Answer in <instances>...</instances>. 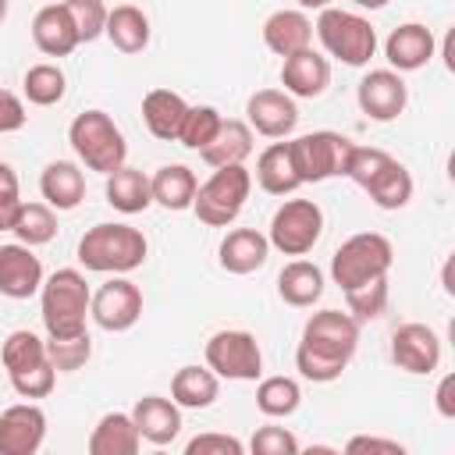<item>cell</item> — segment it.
I'll list each match as a JSON object with an SVG mask.
<instances>
[{"label": "cell", "mask_w": 455, "mask_h": 455, "mask_svg": "<svg viewBox=\"0 0 455 455\" xmlns=\"http://www.w3.org/2000/svg\"><path fill=\"white\" fill-rule=\"evenodd\" d=\"M359 348V320L341 309H320L306 320L295 348V370L313 384H331L345 373Z\"/></svg>", "instance_id": "6da1fadb"}, {"label": "cell", "mask_w": 455, "mask_h": 455, "mask_svg": "<svg viewBox=\"0 0 455 455\" xmlns=\"http://www.w3.org/2000/svg\"><path fill=\"white\" fill-rule=\"evenodd\" d=\"M39 313H43V327L50 338H75L85 334V316H89V302L92 291L85 284V277L75 267H60L53 270L43 288H39Z\"/></svg>", "instance_id": "7a4b0ae2"}, {"label": "cell", "mask_w": 455, "mask_h": 455, "mask_svg": "<svg viewBox=\"0 0 455 455\" xmlns=\"http://www.w3.org/2000/svg\"><path fill=\"white\" fill-rule=\"evenodd\" d=\"M149 242L132 224H96L78 242V263L96 274H128L146 263Z\"/></svg>", "instance_id": "3957f363"}, {"label": "cell", "mask_w": 455, "mask_h": 455, "mask_svg": "<svg viewBox=\"0 0 455 455\" xmlns=\"http://www.w3.org/2000/svg\"><path fill=\"white\" fill-rule=\"evenodd\" d=\"M11 387L21 398H46L57 387V370L46 355V341L32 331H11L0 348Z\"/></svg>", "instance_id": "277c9868"}, {"label": "cell", "mask_w": 455, "mask_h": 455, "mask_svg": "<svg viewBox=\"0 0 455 455\" xmlns=\"http://www.w3.org/2000/svg\"><path fill=\"white\" fill-rule=\"evenodd\" d=\"M68 142H71V149L78 153V160H82L89 171H96V174L117 171V167L124 164V156H128V146H124L121 128H117L114 117L103 114V110H85V114H78V117L71 121V128H68Z\"/></svg>", "instance_id": "5b68a950"}, {"label": "cell", "mask_w": 455, "mask_h": 455, "mask_svg": "<svg viewBox=\"0 0 455 455\" xmlns=\"http://www.w3.org/2000/svg\"><path fill=\"white\" fill-rule=\"evenodd\" d=\"M395 263V249L384 235L377 231H359L352 238H345L334 256H331V277L341 291L363 284V281H373V277H387Z\"/></svg>", "instance_id": "8992f818"}, {"label": "cell", "mask_w": 455, "mask_h": 455, "mask_svg": "<svg viewBox=\"0 0 455 455\" xmlns=\"http://www.w3.org/2000/svg\"><path fill=\"white\" fill-rule=\"evenodd\" d=\"M313 32L320 36L323 50L334 60L348 64V68H363L373 57V50H377V28L363 14H355V11L323 7L316 25H313Z\"/></svg>", "instance_id": "52a82bcc"}, {"label": "cell", "mask_w": 455, "mask_h": 455, "mask_svg": "<svg viewBox=\"0 0 455 455\" xmlns=\"http://www.w3.org/2000/svg\"><path fill=\"white\" fill-rule=\"evenodd\" d=\"M249 188H252V174L245 171V164H228V167H213V174L196 188V199H192V210L203 224L210 228H228L245 199H249Z\"/></svg>", "instance_id": "ba28073f"}, {"label": "cell", "mask_w": 455, "mask_h": 455, "mask_svg": "<svg viewBox=\"0 0 455 455\" xmlns=\"http://www.w3.org/2000/svg\"><path fill=\"white\" fill-rule=\"evenodd\" d=\"M352 139H345L341 132H309L288 142L295 174L302 185L309 181H327V178H345L348 156H352Z\"/></svg>", "instance_id": "9c48e42d"}, {"label": "cell", "mask_w": 455, "mask_h": 455, "mask_svg": "<svg viewBox=\"0 0 455 455\" xmlns=\"http://www.w3.org/2000/svg\"><path fill=\"white\" fill-rule=\"evenodd\" d=\"M323 235V210L313 199H284L274 217L267 242L284 256H306Z\"/></svg>", "instance_id": "30bf717a"}, {"label": "cell", "mask_w": 455, "mask_h": 455, "mask_svg": "<svg viewBox=\"0 0 455 455\" xmlns=\"http://www.w3.org/2000/svg\"><path fill=\"white\" fill-rule=\"evenodd\" d=\"M206 366L224 380H256L263 373L259 341L249 331H217L206 341Z\"/></svg>", "instance_id": "8fae6325"}, {"label": "cell", "mask_w": 455, "mask_h": 455, "mask_svg": "<svg viewBox=\"0 0 455 455\" xmlns=\"http://www.w3.org/2000/svg\"><path fill=\"white\" fill-rule=\"evenodd\" d=\"M89 316L96 320V327H103V331H110V334H121V331L135 327L139 316H142V291H139V284H132L128 277L107 281V284L92 295Z\"/></svg>", "instance_id": "7c38bea8"}, {"label": "cell", "mask_w": 455, "mask_h": 455, "mask_svg": "<svg viewBox=\"0 0 455 455\" xmlns=\"http://www.w3.org/2000/svg\"><path fill=\"white\" fill-rule=\"evenodd\" d=\"M46 441V412L36 402H18L0 412V455H36Z\"/></svg>", "instance_id": "4fadbf2b"}, {"label": "cell", "mask_w": 455, "mask_h": 455, "mask_svg": "<svg viewBox=\"0 0 455 455\" xmlns=\"http://www.w3.org/2000/svg\"><path fill=\"white\" fill-rule=\"evenodd\" d=\"M355 100H359V110L370 121H395L409 103V89L402 82V71L377 68L359 82Z\"/></svg>", "instance_id": "5bb4252c"}, {"label": "cell", "mask_w": 455, "mask_h": 455, "mask_svg": "<svg viewBox=\"0 0 455 455\" xmlns=\"http://www.w3.org/2000/svg\"><path fill=\"white\" fill-rule=\"evenodd\" d=\"M245 124L267 139H284L295 132L299 124V107H295V96L281 92V89H259L249 96L245 103Z\"/></svg>", "instance_id": "9a60e30c"}, {"label": "cell", "mask_w": 455, "mask_h": 455, "mask_svg": "<svg viewBox=\"0 0 455 455\" xmlns=\"http://www.w3.org/2000/svg\"><path fill=\"white\" fill-rule=\"evenodd\" d=\"M391 359L405 373H434L441 363V338L427 323H402L391 334Z\"/></svg>", "instance_id": "2e32d148"}, {"label": "cell", "mask_w": 455, "mask_h": 455, "mask_svg": "<svg viewBox=\"0 0 455 455\" xmlns=\"http://www.w3.org/2000/svg\"><path fill=\"white\" fill-rule=\"evenodd\" d=\"M43 288V263L25 242L0 245V295L28 299Z\"/></svg>", "instance_id": "e0dca14e"}, {"label": "cell", "mask_w": 455, "mask_h": 455, "mask_svg": "<svg viewBox=\"0 0 455 455\" xmlns=\"http://www.w3.org/2000/svg\"><path fill=\"white\" fill-rule=\"evenodd\" d=\"M281 82H284V92L288 96H299V100H316L323 96V89L331 85V64L327 57H320L313 46L284 57L281 64Z\"/></svg>", "instance_id": "ac0fdd59"}, {"label": "cell", "mask_w": 455, "mask_h": 455, "mask_svg": "<svg viewBox=\"0 0 455 455\" xmlns=\"http://www.w3.org/2000/svg\"><path fill=\"white\" fill-rule=\"evenodd\" d=\"M132 419L139 427V437L149 444H171L181 434V405L164 395H146L135 402Z\"/></svg>", "instance_id": "d6986e66"}, {"label": "cell", "mask_w": 455, "mask_h": 455, "mask_svg": "<svg viewBox=\"0 0 455 455\" xmlns=\"http://www.w3.org/2000/svg\"><path fill=\"white\" fill-rule=\"evenodd\" d=\"M384 57H387L391 71H419L434 57V32L419 21H405L387 36Z\"/></svg>", "instance_id": "ffe728a7"}, {"label": "cell", "mask_w": 455, "mask_h": 455, "mask_svg": "<svg viewBox=\"0 0 455 455\" xmlns=\"http://www.w3.org/2000/svg\"><path fill=\"white\" fill-rule=\"evenodd\" d=\"M267 256H270V242L256 228H235L220 242V267L228 274H252L267 263Z\"/></svg>", "instance_id": "44dd1931"}, {"label": "cell", "mask_w": 455, "mask_h": 455, "mask_svg": "<svg viewBox=\"0 0 455 455\" xmlns=\"http://www.w3.org/2000/svg\"><path fill=\"white\" fill-rule=\"evenodd\" d=\"M32 43L46 53V57H68L78 46V32L71 25V14L64 11V4H46L36 18H32Z\"/></svg>", "instance_id": "7402d4cb"}, {"label": "cell", "mask_w": 455, "mask_h": 455, "mask_svg": "<svg viewBox=\"0 0 455 455\" xmlns=\"http://www.w3.org/2000/svg\"><path fill=\"white\" fill-rule=\"evenodd\" d=\"M263 43L267 50H274L277 57H291L306 46H313V21L302 11H274L263 21Z\"/></svg>", "instance_id": "603a6c76"}, {"label": "cell", "mask_w": 455, "mask_h": 455, "mask_svg": "<svg viewBox=\"0 0 455 455\" xmlns=\"http://www.w3.org/2000/svg\"><path fill=\"white\" fill-rule=\"evenodd\" d=\"M185 114H188V103L171 89H149L142 96V121H146L149 135L160 142H178Z\"/></svg>", "instance_id": "cb8c5ba5"}, {"label": "cell", "mask_w": 455, "mask_h": 455, "mask_svg": "<svg viewBox=\"0 0 455 455\" xmlns=\"http://www.w3.org/2000/svg\"><path fill=\"white\" fill-rule=\"evenodd\" d=\"M142 448L132 412H107L89 434V455H135Z\"/></svg>", "instance_id": "d4e9b609"}, {"label": "cell", "mask_w": 455, "mask_h": 455, "mask_svg": "<svg viewBox=\"0 0 455 455\" xmlns=\"http://www.w3.org/2000/svg\"><path fill=\"white\" fill-rule=\"evenodd\" d=\"M39 192H43L46 206H53V210H75L85 199V174L71 160H53V164L43 167Z\"/></svg>", "instance_id": "484cf974"}, {"label": "cell", "mask_w": 455, "mask_h": 455, "mask_svg": "<svg viewBox=\"0 0 455 455\" xmlns=\"http://www.w3.org/2000/svg\"><path fill=\"white\" fill-rule=\"evenodd\" d=\"M277 295L295 306V309H306L313 306L320 295H323V270L309 259H291L284 263V270L277 274Z\"/></svg>", "instance_id": "4316f807"}, {"label": "cell", "mask_w": 455, "mask_h": 455, "mask_svg": "<svg viewBox=\"0 0 455 455\" xmlns=\"http://www.w3.org/2000/svg\"><path fill=\"white\" fill-rule=\"evenodd\" d=\"M103 36L121 50V53H142L149 46V18L135 4H117L107 11Z\"/></svg>", "instance_id": "83f0119b"}, {"label": "cell", "mask_w": 455, "mask_h": 455, "mask_svg": "<svg viewBox=\"0 0 455 455\" xmlns=\"http://www.w3.org/2000/svg\"><path fill=\"white\" fill-rule=\"evenodd\" d=\"M252 153V128L245 121H220L217 135L199 149V156L210 164V167H228V164H242L245 156Z\"/></svg>", "instance_id": "f1b7e54d"}, {"label": "cell", "mask_w": 455, "mask_h": 455, "mask_svg": "<svg viewBox=\"0 0 455 455\" xmlns=\"http://www.w3.org/2000/svg\"><path fill=\"white\" fill-rule=\"evenodd\" d=\"M107 203L121 213H142L149 203H153V188H149V178L139 171V167H128L121 164L117 171L107 174Z\"/></svg>", "instance_id": "f546056e"}, {"label": "cell", "mask_w": 455, "mask_h": 455, "mask_svg": "<svg viewBox=\"0 0 455 455\" xmlns=\"http://www.w3.org/2000/svg\"><path fill=\"white\" fill-rule=\"evenodd\" d=\"M220 395V377L210 366H181L171 380V398L181 409H210Z\"/></svg>", "instance_id": "4dcf8cb0"}, {"label": "cell", "mask_w": 455, "mask_h": 455, "mask_svg": "<svg viewBox=\"0 0 455 455\" xmlns=\"http://www.w3.org/2000/svg\"><path fill=\"white\" fill-rule=\"evenodd\" d=\"M149 188H153V203H160L164 210H188L192 199H196V174L192 167L185 164H164L153 178H149Z\"/></svg>", "instance_id": "1f68e13d"}, {"label": "cell", "mask_w": 455, "mask_h": 455, "mask_svg": "<svg viewBox=\"0 0 455 455\" xmlns=\"http://www.w3.org/2000/svg\"><path fill=\"white\" fill-rule=\"evenodd\" d=\"M256 181L263 192L270 196H291L302 181L295 174V164H291V153H288V142H274L259 153L256 160Z\"/></svg>", "instance_id": "d6a6232c"}, {"label": "cell", "mask_w": 455, "mask_h": 455, "mask_svg": "<svg viewBox=\"0 0 455 455\" xmlns=\"http://www.w3.org/2000/svg\"><path fill=\"white\" fill-rule=\"evenodd\" d=\"M366 196H370L380 210H402V206L412 199V174L405 171V164L391 160V164L366 185Z\"/></svg>", "instance_id": "836d02e7"}, {"label": "cell", "mask_w": 455, "mask_h": 455, "mask_svg": "<svg viewBox=\"0 0 455 455\" xmlns=\"http://www.w3.org/2000/svg\"><path fill=\"white\" fill-rule=\"evenodd\" d=\"M302 405V387L291 377H263L256 387V409L270 419H284Z\"/></svg>", "instance_id": "e575fe53"}, {"label": "cell", "mask_w": 455, "mask_h": 455, "mask_svg": "<svg viewBox=\"0 0 455 455\" xmlns=\"http://www.w3.org/2000/svg\"><path fill=\"white\" fill-rule=\"evenodd\" d=\"M11 231L18 235V242H25V245H46V242H53V235H57V213H53V206H46V203H21V210H18V217H14V224H11Z\"/></svg>", "instance_id": "d590c367"}, {"label": "cell", "mask_w": 455, "mask_h": 455, "mask_svg": "<svg viewBox=\"0 0 455 455\" xmlns=\"http://www.w3.org/2000/svg\"><path fill=\"white\" fill-rule=\"evenodd\" d=\"M21 89H25L28 103H36V107H53V103L64 100L68 78H64V71H60L57 64H32V68L25 71Z\"/></svg>", "instance_id": "8d00e7d4"}, {"label": "cell", "mask_w": 455, "mask_h": 455, "mask_svg": "<svg viewBox=\"0 0 455 455\" xmlns=\"http://www.w3.org/2000/svg\"><path fill=\"white\" fill-rule=\"evenodd\" d=\"M345 302H348V313L359 323L363 320H377L387 309V277H373V281H363V284L348 288Z\"/></svg>", "instance_id": "74e56055"}, {"label": "cell", "mask_w": 455, "mask_h": 455, "mask_svg": "<svg viewBox=\"0 0 455 455\" xmlns=\"http://www.w3.org/2000/svg\"><path fill=\"white\" fill-rule=\"evenodd\" d=\"M46 355L53 363L57 373H75L89 363L92 355V341H89V331L85 334H75V338H46Z\"/></svg>", "instance_id": "f35d334b"}, {"label": "cell", "mask_w": 455, "mask_h": 455, "mask_svg": "<svg viewBox=\"0 0 455 455\" xmlns=\"http://www.w3.org/2000/svg\"><path fill=\"white\" fill-rule=\"evenodd\" d=\"M220 121H224V117H220L217 107H188V114H185V121H181V132H178V142L199 153V149L217 135Z\"/></svg>", "instance_id": "ab89813d"}, {"label": "cell", "mask_w": 455, "mask_h": 455, "mask_svg": "<svg viewBox=\"0 0 455 455\" xmlns=\"http://www.w3.org/2000/svg\"><path fill=\"white\" fill-rule=\"evenodd\" d=\"M60 4L71 14V25L78 32V43H92V39L103 36V25H107L103 0H60Z\"/></svg>", "instance_id": "60d3db41"}, {"label": "cell", "mask_w": 455, "mask_h": 455, "mask_svg": "<svg viewBox=\"0 0 455 455\" xmlns=\"http://www.w3.org/2000/svg\"><path fill=\"white\" fill-rule=\"evenodd\" d=\"M395 156L377 149V146H352V156H348V167H345V178H352L359 188H366Z\"/></svg>", "instance_id": "b9f144b4"}, {"label": "cell", "mask_w": 455, "mask_h": 455, "mask_svg": "<svg viewBox=\"0 0 455 455\" xmlns=\"http://www.w3.org/2000/svg\"><path fill=\"white\" fill-rule=\"evenodd\" d=\"M252 455H299V437L284 427H259L249 441Z\"/></svg>", "instance_id": "7bdbcfd3"}, {"label": "cell", "mask_w": 455, "mask_h": 455, "mask_svg": "<svg viewBox=\"0 0 455 455\" xmlns=\"http://www.w3.org/2000/svg\"><path fill=\"white\" fill-rule=\"evenodd\" d=\"M245 444L231 434H199L185 444V455H242Z\"/></svg>", "instance_id": "ee69618b"}, {"label": "cell", "mask_w": 455, "mask_h": 455, "mask_svg": "<svg viewBox=\"0 0 455 455\" xmlns=\"http://www.w3.org/2000/svg\"><path fill=\"white\" fill-rule=\"evenodd\" d=\"M348 455H363V451H377V455H405V444L391 441V437H370V434H359L345 444Z\"/></svg>", "instance_id": "f6af8a7d"}, {"label": "cell", "mask_w": 455, "mask_h": 455, "mask_svg": "<svg viewBox=\"0 0 455 455\" xmlns=\"http://www.w3.org/2000/svg\"><path fill=\"white\" fill-rule=\"evenodd\" d=\"M25 103L11 92V89H0V135H7V132H18L21 124H25Z\"/></svg>", "instance_id": "bcb514c9"}, {"label": "cell", "mask_w": 455, "mask_h": 455, "mask_svg": "<svg viewBox=\"0 0 455 455\" xmlns=\"http://www.w3.org/2000/svg\"><path fill=\"white\" fill-rule=\"evenodd\" d=\"M451 391H455V377L444 373L441 384H437V412H441L444 419H455V398H451Z\"/></svg>", "instance_id": "7dc6e473"}, {"label": "cell", "mask_w": 455, "mask_h": 455, "mask_svg": "<svg viewBox=\"0 0 455 455\" xmlns=\"http://www.w3.org/2000/svg\"><path fill=\"white\" fill-rule=\"evenodd\" d=\"M18 210H21V196L18 192H0V231H11Z\"/></svg>", "instance_id": "c3c4849f"}, {"label": "cell", "mask_w": 455, "mask_h": 455, "mask_svg": "<svg viewBox=\"0 0 455 455\" xmlns=\"http://www.w3.org/2000/svg\"><path fill=\"white\" fill-rule=\"evenodd\" d=\"M0 192H18V174L11 164L0 160Z\"/></svg>", "instance_id": "681fc988"}, {"label": "cell", "mask_w": 455, "mask_h": 455, "mask_svg": "<svg viewBox=\"0 0 455 455\" xmlns=\"http://www.w3.org/2000/svg\"><path fill=\"white\" fill-rule=\"evenodd\" d=\"M299 7H306V11H323V7H331V0H295Z\"/></svg>", "instance_id": "f907efd6"}, {"label": "cell", "mask_w": 455, "mask_h": 455, "mask_svg": "<svg viewBox=\"0 0 455 455\" xmlns=\"http://www.w3.org/2000/svg\"><path fill=\"white\" fill-rule=\"evenodd\" d=\"M355 7H366V11H377V7H384L387 0H352Z\"/></svg>", "instance_id": "816d5d0a"}, {"label": "cell", "mask_w": 455, "mask_h": 455, "mask_svg": "<svg viewBox=\"0 0 455 455\" xmlns=\"http://www.w3.org/2000/svg\"><path fill=\"white\" fill-rule=\"evenodd\" d=\"M7 18V0H0V21Z\"/></svg>", "instance_id": "f5cc1de1"}]
</instances>
